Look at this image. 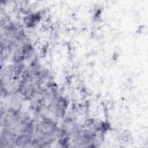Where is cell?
<instances>
[{"instance_id":"6da1fadb","label":"cell","mask_w":148,"mask_h":148,"mask_svg":"<svg viewBox=\"0 0 148 148\" xmlns=\"http://www.w3.org/2000/svg\"><path fill=\"white\" fill-rule=\"evenodd\" d=\"M40 18V14L38 13L29 14L24 18V23L27 27H32L38 24Z\"/></svg>"}]
</instances>
